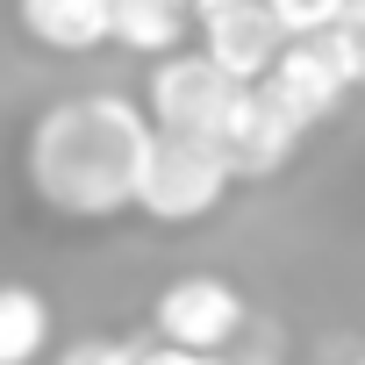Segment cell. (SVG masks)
Listing matches in <instances>:
<instances>
[{
  "label": "cell",
  "mask_w": 365,
  "mask_h": 365,
  "mask_svg": "<svg viewBox=\"0 0 365 365\" xmlns=\"http://www.w3.org/2000/svg\"><path fill=\"white\" fill-rule=\"evenodd\" d=\"M150 143V115L122 93H72L29 129V187L51 215L108 222L136 194V158Z\"/></svg>",
  "instance_id": "6da1fadb"
},
{
  "label": "cell",
  "mask_w": 365,
  "mask_h": 365,
  "mask_svg": "<svg viewBox=\"0 0 365 365\" xmlns=\"http://www.w3.org/2000/svg\"><path fill=\"white\" fill-rule=\"evenodd\" d=\"M230 187H237V172H230V158H222L215 136H201V129H158L150 122V143L136 158L129 208H143L165 230H187V222H208L230 201Z\"/></svg>",
  "instance_id": "7a4b0ae2"
},
{
  "label": "cell",
  "mask_w": 365,
  "mask_h": 365,
  "mask_svg": "<svg viewBox=\"0 0 365 365\" xmlns=\"http://www.w3.org/2000/svg\"><path fill=\"white\" fill-rule=\"evenodd\" d=\"M244 322H251L244 294H237L230 279H215V272H179V279L150 301L158 344H187V351H230V344L244 336Z\"/></svg>",
  "instance_id": "3957f363"
},
{
  "label": "cell",
  "mask_w": 365,
  "mask_h": 365,
  "mask_svg": "<svg viewBox=\"0 0 365 365\" xmlns=\"http://www.w3.org/2000/svg\"><path fill=\"white\" fill-rule=\"evenodd\" d=\"M143 101H150L158 129H201V136H215L222 115H230V101H237V79L208 51H165L158 72H150V86H143Z\"/></svg>",
  "instance_id": "277c9868"
},
{
  "label": "cell",
  "mask_w": 365,
  "mask_h": 365,
  "mask_svg": "<svg viewBox=\"0 0 365 365\" xmlns=\"http://www.w3.org/2000/svg\"><path fill=\"white\" fill-rule=\"evenodd\" d=\"M301 136H308V129L272 101L265 79L237 86V101H230V115H222V129H215V143H222V158H230L237 179H272V172H287V158L301 150Z\"/></svg>",
  "instance_id": "5b68a950"
},
{
  "label": "cell",
  "mask_w": 365,
  "mask_h": 365,
  "mask_svg": "<svg viewBox=\"0 0 365 365\" xmlns=\"http://www.w3.org/2000/svg\"><path fill=\"white\" fill-rule=\"evenodd\" d=\"M265 86H272V101L301 122V129H315V122H329L336 108H344V72H336V58L322 51V36H287L279 43V58L265 65Z\"/></svg>",
  "instance_id": "8992f818"
},
{
  "label": "cell",
  "mask_w": 365,
  "mask_h": 365,
  "mask_svg": "<svg viewBox=\"0 0 365 365\" xmlns=\"http://www.w3.org/2000/svg\"><path fill=\"white\" fill-rule=\"evenodd\" d=\"M279 43H287V29H279V15L265 8V0H230V8L201 15V51H208L237 86L265 79V65L279 58Z\"/></svg>",
  "instance_id": "52a82bcc"
},
{
  "label": "cell",
  "mask_w": 365,
  "mask_h": 365,
  "mask_svg": "<svg viewBox=\"0 0 365 365\" xmlns=\"http://www.w3.org/2000/svg\"><path fill=\"white\" fill-rule=\"evenodd\" d=\"M15 15L58 58H86L115 36V0H15Z\"/></svg>",
  "instance_id": "ba28073f"
},
{
  "label": "cell",
  "mask_w": 365,
  "mask_h": 365,
  "mask_svg": "<svg viewBox=\"0 0 365 365\" xmlns=\"http://www.w3.org/2000/svg\"><path fill=\"white\" fill-rule=\"evenodd\" d=\"M187 29H194V0H115L108 43H122L136 58H165V51L187 43Z\"/></svg>",
  "instance_id": "9c48e42d"
},
{
  "label": "cell",
  "mask_w": 365,
  "mask_h": 365,
  "mask_svg": "<svg viewBox=\"0 0 365 365\" xmlns=\"http://www.w3.org/2000/svg\"><path fill=\"white\" fill-rule=\"evenodd\" d=\"M51 301L22 279H0V365H36L51 351Z\"/></svg>",
  "instance_id": "30bf717a"
},
{
  "label": "cell",
  "mask_w": 365,
  "mask_h": 365,
  "mask_svg": "<svg viewBox=\"0 0 365 365\" xmlns=\"http://www.w3.org/2000/svg\"><path fill=\"white\" fill-rule=\"evenodd\" d=\"M315 36H322V51L336 58L344 86H365V22H358V15H344V22H329V29H315Z\"/></svg>",
  "instance_id": "8fae6325"
},
{
  "label": "cell",
  "mask_w": 365,
  "mask_h": 365,
  "mask_svg": "<svg viewBox=\"0 0 365 365\" xmlns=\"http://www.w3.org/2000/svg\"><path fill=\"white\" fill-rule=\"evenodd\" d=\"M265 8L279 15L287 36H315V29H329V22L351 15V0H265Z\"/></svg>",
  "instance_id": "7c38bea8"
},
{
  "label": "cell",
  "mask_w": 365,
  "mask_h": 365,
  "mask_svg": "<svg viewBox=\"0 0 365 365\" xmlns=\"http://www.w3.org/2000/svg\"><path fill=\"white\" fill-rule=\"evenodd\" d=\"M143 351L136 344H122V336H79V344H65L51 365H136Z\"/></svg>",
  "instance_id": "4fadbf2b"
},
{
  "label": "cell",
  "mask_w": 365,
  "mask_h": 365,
  "mask_svg": "<svg viewBox=\"0 0 365 365\" xmlns=\"http://www.w3.org/2000/svg\"><path fill=\"white\" fill-rule=\"evenodd\" d=\"M136 365H230L222 351H187V344H158V351H143Z\"/></svg>",
  "instance_id": "5bb4252c"
},
{
  "label": "cell",
  "mask_w": 365,
  "mask_h": 365,
  "mask_svg": "<svg viewBox=\"0 0 365 365\" xmlns=\"http://www.w3.org/2000/svg\"><path fill=\"white\" fill-rule=\"evenodd\" d=\"M215 8H230V0H194V22H201V15H215Z\"/></svg>",
  "instance_id": "9a60e30c"
},
{
  "label": "cell",
  "mask_w": 365,
  "mask_h": 365,
  "mask_svg": "<svg viewBox=\"0 0 365 365\" xmlns=\"http://www.w3.org/2000/svg\"><path fill=\"white\" fill-rule=\"evenodd\" d=\"M351 15H358V22H365V0H351Z\"/></svg>",
  "instance_id": "2e32d148"
},
{
  "label": "cell",
  "mask_w": 365,
  "mask_h": 365,
  "mask_svg": "<svg viewBox=\"0 0 365 365\" xmlns=\"http://www.w3.org/2000/svg\"><path fill=\"white\" fill-rule=\"evenodd\" d=\"M358 365H365V358H358Z\"/></svg>",
  "instance_id": "e0dca14e"
}]
</instances>
